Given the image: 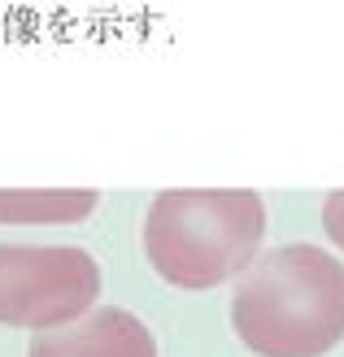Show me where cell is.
Wrapping results in <instances>:
<instances>
[{"label":"cell","mask_w":344,"mask_h":357,"mask_svg":"<svg viewBox=\"0 0 344 357\" xmlns=\"http://www.w3.org/2000/svg\"><path fill=\"white\" fill-rule=\"evenodd\" d=\"M231 327L257 357H322L344 340V261L318 244H283L248 266Z\"/></svg>","instance_id":"obj_1"},{"label":"cell","mask_w":344,"mask_h":357,"mask_svg":"<svg viewBox=\"0 0 344 357\" xmlns=\"http://www.w3.org/2000/svg\"><path fill=\"white\" fill-rule=\"evenodd\" d=\"M266 236V205L248 188H174L153 196L144 253L153 271L188 292L244 275Z\"/></svg>","instance_id":"obj_2"},{"label":"cell","mask_w":344,"mask_h":357,"mask_svg":"<svg viewBox=\"0 0 344 357\" xmlns=\"http://www.w3.org/2000/svg\"><path fill=\"white\" fill-rule=\"evenodd\" d=\"M100 292V266L66 244H0V323L57 327Z\"/></svg>","instance_id":"obj_3"},{"label":"cell","mask_w":344,"mask_h":357,"mask_svg":"<svg viewBox=\"0 0 344 357\" xmlns=\"http://www.w3.org/2000/svg\"><path fill=\"white\" fill-rule=\"evenodd\" d=\"M31 357H157V344L135 314L92 310L61 335H40Z\"/></svg>","instance_id":"obj_4"},{"label":"cell","mask_w":344,"mask_h":357,"mask_svg":"<svg viewBox=\"0 0 344 357\" xmlns=\"http://www.w3.org/2000/svg\"><path fill=\"white\" fill-rule=\"evenodd\" d=\"M96 205V192H5L0 196V218L17 222H75L87 218Z\"/></svg>","instance_id":"obj_5"},{"label":"cell","mask_w":344,"mask_h":357,"mask_svg":"<svg viewBox=\"0 0 344 357\" xmlns=\"http://www.w3.org/2000/svg\"><path fill=\"white\" fill-rule=\"evenodd\" d=\"M322 227H327V236L344 248V192H331L327 201H322Z\"/></svg>","instance_id":"obj_6"}]
</instances>
